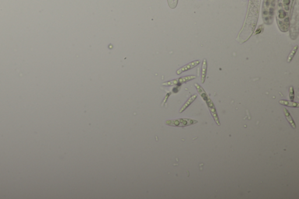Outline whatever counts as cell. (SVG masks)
Segmentation results:
<instances>
[{
	"label": "cell",
	"instance_id": "5",
	"mask_svg": "<svg viewBox=\"0 0 299 199\" xmlns=\"http://www.w3.org/2000/svg\"><path fill=\"white\" fill-rule=\"evenodd\" d=\"M207 63L206 59H203L202 66V75H201V82L202 84L205 83V81L206 80V73H207Z\"/></svg>",
	"mask_w": 299,
	"mask_h": 199
},
{
	"label": "cell",
	"instance_id": "7",
	"mask_svg": "<svg viewBox=\"0 0 299 199\" xmlns=\"http://www.w3.org/2000/svg\"><path fill=\"white\" fill-rule=\"evenodd\" d=\"M283 111H284V115H285V116H286V119H287V121H288V122L289 123V124L291 125V126L292 127V128L295 129V128H296V124H295V123H294V121L293 119H292V117H291V115H290V114L289 112V111H288V110H287V109H286V108H284V109H283Z\"/></svg>",
	"mask_w": 299,
	"mask_h": 199
},
{
	"label": "cell",
	"instance_id": "4",
	"mask_svg": "<svg viewBox=\"0 0 299 199\" xmlns=\"http://www.w3.org/2000/svg\"><path fill=\"white\" fill-rule=\"evenodd\" d=\"M197 96H198L197 94H194L192 96H191L188 99V100L185 103V104L182 106V107L181 108V109L180 110V113H182L184 111H185L195 101V100L196 99Z\"/></svg>",
	"mask_w": 299,
	"mask_h": 199
},
{
	"label": "cell",
	"instance_id": "2",
	"mask_svg": "<svg viewBox=\"0 0 299 199\" xmlns=\"http://www.w3.org/2000/svg\"><path fill=\"white\" fill-rule=\"evenodd\" d=\"M206 102L209 107L210 112L214 119V120L215 121V122L216 123V124L218 126H220V123L219 119V117H218V115H217L216 108H215V106H214V103H213L212 101L209 98H208V99L206 100Z\"/></svg>",
	"mask_w": 299,
	"mask_h": 199
},
{
	"label": "cell",
	"instance_id": "9",
	"mask_svg": "<svg viewBox=\"0 0 299 199\" xmlns=\"http://www.w3.org/2000/svg\"><path fill=\"white\" fill-rule=\"evenodd\" d=\"M196 78V76L195 75H188L184 77H181L180 78H178V84H182L184 83H185L187 82L190 81L191 80H193Z\"/></svg>",
	"mask_w": 299,
	"mask_h": 199
},
{
	"label": "cell",
	"instance_id": "11",
	"mask_svg": "<svg viewBox=\"0 0 299 199\" xmlns=\"http://www.w3.org/2000/svg\"><path fill=\"white\" fill-rule=\"evenodd\" d=\"M177 84H178V79L174 80H172V81H168L167 82H164L163 84V85H165V86H173V85H175Z\"/></svg>",
	"mask_w": 299,
	"mask_h": 199
},
{
	"label": "cell",
	"instance_id": "8",
	"mask_svg": "<svg viewBox=\"0 0 299 199\" xmlns=\"http://www.w3.org/2000/svg\"><path fill=\"white\" fill-rule=\"evenodd\" d=\"M279 103L280 105L289 106V107H291V108H298V106H299L298 103L292 102V101H289L280 100L279 101Z\"/></svg>",
	"mask_w": 299,
	"mask_h": 199
},
{
	"label": "cell",
	"instance_id": "3",
	"mask_svg": "<svg viewBox=\"0 0 299 199\" xmlns=\"http://www.w3.org/2000/svg\"><path fill=\"white\" fill-rule=\"evenodd\" d=\"M200 63V60H195V61H194L184 66H183L182 67H181V68H180L179 70H177V74L178 75H180L181 74H182V73L184 72H185L187 71H188L189 70H191L194 68H195V67L198 66L199 64Z\"/></svg>",
	"mask_w": 299,
	"mask_h": 199
},
{
	"label": "cell",
	"instance_id": "12",
	"mask_svg": "<svg viewBox=\"0 0 299 199\" xmlns=\"http://www.w3.org/2000/svg\"><path fill=\"white\" fill-rule=\"evenodd\" d=\"M289 96L291 101L294 99V89L293 87H290L289 89Z\"/></svg>",
	"mask_w": 299,
	"mask_h": 199
},
{
	"label": "cell",
	"instance_id": "1",
	"mask_svg": "<svg viewBox=\"0 0 299 199\" xmlns=\"http://www.w3.org/2000/svg\"><path fill=\"white\" fill-rule=\"evenodd\" d=\"M198 121L197 120L191 119H179L176 120H167L166 123L167 125L175 127H185L195 124Z\"/></svg>",
	"mask_w": 299,
	"mask_h": 199
},
{
	"label": "cell",
	"instance_id": "10",
	"mask_svg": "<svg viewBox=\"0 0 299 199\" xmlns=\"http://www.w3.org/2000/svg\"><path fill=\"white\" fill-rule=\"evenodd\" d=\"M298 45H296L293 48V49L291 50V52L290 53V54H289L288 57H287V63H290L291 61V60H293V57H294L297 50H298Z\"/></svg>",
	"mask_w": 299,
	"mask_h": 199
},
{
	"label": "cell",
	"instance_id": "6",
	"mask_svg": "<svg viewBox=\"0 0 299 199\" xmlns=\"http://www.w3.org/2000/svg\"><path fill=\"white\" fill-rule=\"evenodd\" d=\"M195 87L196 88V89L198 92V93L200 94V95L202 96V98H203V99L205 101H206V100L208 99V96H207V94L206 93L205 91L203 89V88L200 85H199L197 83H195Z\"/></svg>",
	"mask_w": 299,
	"mask_h": 199
}]
</instances>
